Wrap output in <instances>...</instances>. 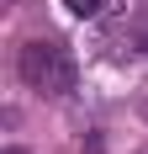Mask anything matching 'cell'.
I'll use <instances>...</instances> for the list:
<instances>
[{
    "mask_svg": "<svg viewBox=\"0 0 148 154\" xmlns=\"http://www.w3.org/2000/svg\"><path fill=\"white\" fill-rule=\"evenodd\" d=\"M16 75H21L27 91L48 96V101H64V96L74 91V80H79V64H74V53L64 43L37 37V43H27L21 53H16Z\"/></svg>",
    "mask_w": 148,
    "mask_h": 154,
    "instance_id": "6da1fadb",
    "label": "cell"
},
{
    "mask_svg": "<svg viewBox=\"0 0 148 154\" xmlns=\"http://www.w3.org/2000/svg\"><path fill=\"white\" fill-rule=\"evenodd\" d=\"M64 11H69V16H79V21H95V16L106 11V0H64Z\"/></svg>",
    "mask_w": 148,
    "mask_h": 154,
    "instance_id": "7a4b0ae2",
    "label": "cell"
},
{
    "mask_svg": "<svg viewBox=\"0 0 148 154\" xmlns=\"http://www.w3.org/2000/svg\"><path fill=\"white\" fill-rule=\"evenodd\" d=\"M0 154H27V149H0Z\"/></svg>",
    "mask_w": 148,
    "mask_h": 154,
    "instance_id": "3957f363",
    "label": "cell"
}]
</instances>
